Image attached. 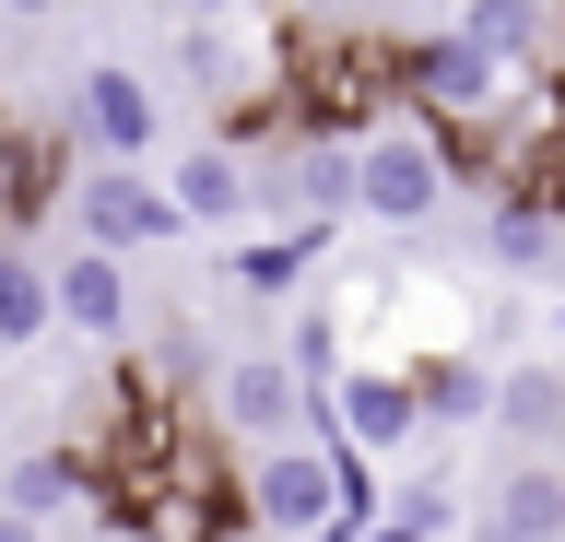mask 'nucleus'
<instances>
[{
    "label": "nucleus",
    "instance_id": "f257e3e1",
    "mask_svg": "<svg viewBox=\"0 0 565 542\" xmlns=\"http://www.w3.org/2000/svg\"><path fill=\"white\" fill-rule=\"evenodd\" d=\"M448 178H459L448 130H436V118H413L401 95L353 130V213H377V224H436Z\"/></svg>",
    "mask_w": 565,
    "mask_h": 542
},
{
    "label": "nucleus",
    "instance_id": "f03ea898",
    "mask_svg": "<svg viewBox=\"0 0 565 542\" xmlns=\"http://www.w3.org/2000/svg\"><path fill=\"white\" fill-rule=\"evenodd\" d=\"M507 83H519V72H494L459 24H448V36H401V47H388V95H401L413 118H436L448 142H471V130L507 107Z\"/></svg>",
    "mask_w": 565,
    "mask_h": 542
},
{
    "label": "nucleus",
    "instance_id": "7ed1b4c3",
    "mask_svg": "<svg viewBox=\"0 0 565 542\" xmlns=\"http://www.w3.org/2000/svg\"><path fill=\"white\" fill-rule=\"evenodd\" d=\"M247 213H271L282 236H330L353 213V142L342 130H295L271 166H247Z\"/></svg>",
    "mask_w": 565,
    "mask_h": 542
},
{
    "label": "nucleus",
    "instance_id": "20e7f679",
    "mask_svg": "<svg viewBox=\"0 0 565 542\" xmlns=\"http://www.w3.org/2000/svg\"><path fill=\"white\" fill-rule=\"evenodd\" d=\"M71 224H83V248H166V236H189V224H177V201L153 178H141V166H106L95 153V178H71Z\"/></svg>",
    "mask_w": 565,
    "mask_h": 542
},
{
    "label": "nucleus",
    "instance_id": "39448f33",
    "mask_svg": "<svg viewBox=\"0 0 565 542\" xmlns=\"http://www.w3.org/2000/svg\"><path fill=\"white\" fill-rule=\"evenodd\" d=\"M318 390H330V436H342V448H365V460H388V448H413V436H424V413H413V378H401V354L330 365Z\"/></svg>",
    "mask_w": 565,
    "mask_h": 542
},
{
    "label": "nucleus",
    "instance_id": "423d86ee",
    "mask_svg": "<svg viewBox=\"0 0 565 542\" xmlns=\"http://www.w3.org/2000/svg\"><path fill=\"white\" fill-rule=\"evenodd\" d=\"M330 507H342V496H330V448L307 460V448H282V436H271V448L247 460V519H259V531L307 542L318 519H330Z\"/></svg>",
    "mask_w": 565,
    "mask_h": 542
},
{
    "label": "nucleus",
    "instance_id": "0eeeda50",
    "mask_svg": "<svg viewBox=\"0 0 565 542\" xmlns=\"http://www.w3.org/2000/svg\"><path fill=\"white\" fill-rule=\"evenodd\" d=\"M71 130H83V153H106V166H141V153H153V83L95 60V72L71 83Z\"/></svg>",
    "mask_w": 565,
    "mask_h": 542
},
{
    "label": "nucleus",
    "instance_id": "6e6552de",
    "mask_svg": "<svg viewBox=\"0 0 565 542\" xmlns=\"http://www.w3.org/2000/svg\"><path fill=\"white\" fill-rule=\"evenodd\" d=\"M47 319L83 330V342H118V330H130V272H118V248H71L60 272H47Z\"/></svg>",
    "mask_w": 565,
    "mask_h": 542
},
{
    "label": "nucleus",
    "instance_id": "1a4fd4ad",
    "mask_svg": "<svg viewBox=\"0 0 565 542\" xmlns=\"http://www.w3.org/2000/svg\"><path fill=\"white\" fill-rule=\"evenodd\" d=\"M471 542H565V460L494 471V496H483V519H471Z\"/></svg>",
    "mask_w": 565,
    "mask_h": 542
},
{
    "label": "nucleus",
    "instance_id": "9d476101",
    "mask_svg": "<svg viewBox=\"0 0 565 542\" xmlns=\"http://www.w3.org/2000/svg\"><path fill=\"white\" fill-rule=\"evenodd\" d=\"M295 413H307V378H295L282 354H236V365H224V425H236L247 448L295 436Z\"/></svg>",
    "mask_w": 565,
    "mask_h": 542
},
{
    "label": "nucleus",
    "instance_id": "9b49d317",
    "mask_svg": "<svg viewBox=\"0 0 565 542\" xmlns=\"http://www.w3.org/2000/svg\"><path fill=\"white\" fill-rule=\"evenodd\" d=\"M166 201H177V224H189V236H224V224H247V153H224V142L177 153V166H166Z\"/></svg>",
    "mask_w": 565,
    "mask_h": 542
},
{
    "label": "nucleus",
    "instance_id": "f8f14e48",
    "mask_svg": "<svg viewBox=\"0 0 565 542\" xmlns=\"http://www.w3.org/2000/svg\"><path fill=\"white\" fill-rule=\"evenodd\" d=\"M459 36L483 47L494 72H554V0H471Z\"/></svg>",
    "mask_w": 565,
    "mask_h": 542
},
{
    "label": "nucleus",
    "instance_id": "ddd939ff",
    "mask_svg": "<svg viewBox=\"0 0 565 542\" xmlns=\"http://www.w3.org/2000/svg\"><path fill=\"white\" fill-rule=\"evenodd\" d=\"M483 425L519 448H565V365H507L483 390Z\"/></svg>",
    "mask_w": 565,
    "mask_h": 542
},
{
    "label": "nucleus",
    "instance_id": "4468645a",
    "mask_svg": "<svg viewBox=\"0 0 565 542\" xmlns=\"http://www.w3.org/2000/svg\"><path fill=\"white\" fill-rule=\"evenodd\" d=\"M83 496H95V460H83V448H24V460L0 471V507H12V519H35V531H47V519H71Z\"/></svg>",
    "mask_w": 565,
    "mask_h": 542
},
{
    "label": "nucleus",
    "instance_id": "2eb2a0df",
    "mask_svg": "<svg viewBox=\"0 0 565 542\" xmlns=\"http://www.w3.org/2000/svg\"><path fill=\"white\" fill-rule=\"evenodd\" d=\"M401 378H413V413L424 425H483V365H459V354H401Z\"/></svg>",
    "mask_w": 565,
    "mask_h": 542
},
{
    "label": "nucleus",
    "instance_id": "dca6fc26",
    "mask_svg": "<svg viewBox=\"0 0 565 542\" xmlns=\"http://www.w3.org/2000/svg\"><path fill=\"white\" fill-rule=\"evenodd\" d=\"M47 178H60V142H24L12 130V95H0V224L47 213Z\"/></svg>",
    "mask_w": 565,
    "mask_h": 542
},
{
    "label": "nucleus",
    "instance_id": "f3484780",
    "mask_svg": "<svg viewBox=\"0 0 565 542\" xmlns=\"http://www.w3.org/2000/svg\"><path fill=\"white\" fill-rule=\"evenodd\" d=\"M554 201H494L483 213V259H507V272H542V259H554Z\"/></svg>",
    "mask_w": 565,
    "mask_h": 542
},
{
    "label": "nucleus",
    "instance_id": "a211bd4d",
    "mask_svg": "<svg viewBox=\"0 0 565 542\" xmlns=\"http://www.w3.org/2000/svg\"><path fill=\"white\" fill-rule=\"evenodd\" d=\"M47 272H35L24 248H0V342H12V354H35V342H47Z\"/></svg>",
    "mask_w": 565,
    "mask_h": 542
},
{
    "label": "nucleus",
    "instance_id": "6ab92c4d",
    "mask_svg": "<svg viewBox=\"0 0 565 542\" xmlns=\"http://www.w3.org/2000/svg\"><path fill=\"white\" fill-rule=\"evenodd\" d=\"M307 259H318V236H259V248L236 259V284L247 295H295V284H307Z\"/></svg>",
    "mask_w": 565,
    "mask_h": 542
},
{
    "label": "nucleus",
    "instance_id": "aec40b11",
    "mask_svg": "<svg viewBox=\"0 0 565 542\" xmlns=\"http://www.w3.org/2000/svg\"><path fill=\"white\" fill-rule=\"evenodd\" d=\"M448 519H459L448 471H413V483H401V531H448Z\"/></svg>",
    "mask_w": 565,
    "mask_h": 542
},
{
    "label": "nucleus",
    "instance_id": "412c9836",
    "mask_svg": "<svg viewBox=\"0 0 565 542\" xmlns=\"http://www.w3.org/2000/svg\"><path fill=\"white\" fill-rule=\"evenodd\" d=\"M189 83H201V95H247V83H236V47L212 36V24L189 36Z\"/></svg>",
    "mask_w": 565,
    "mask_h": 542
},
{
    "label": "nucleus",
    "instance_id": "4be33fe9",
    "mask_svg": "<svg viewBox=\"0 0 565 542\" xmlns=\"http://www.w3.org/2000/svg\"><path fill=\"white\" fill-rule=\"evenodd\" d=\"M177 12H189V24H224V12H236V0H177Z\"/></svg>",
    "mask_w": 565,
    "mask_h": 542
},
{
    "label": "nucleus",
    "instance_id": "5701e85b",
    "mask_svg": "<svg viewBox=\"0 0 565 542\" xmlns=\"http://www.w3.org/2000/svg\"><path fill=\"white\" fill-rule=\"evenodd\" d=\"M0 542H47V531H35V519H12V507H0Z\"/></svg>",
    "mask_w": 565,
    "mask_h": 542
},
{
    "label": "nucleus",
    "instance_id": "b1692460",
    "mask_svg": "<svg viewBox=\"0 0 565 542\" xmlns=\"http://www.w3.org/2000/svg\"><path fill=\"white\" fill-rule=\"evenodd\" d=\"M0 12H47V0H0Z\"/></svg>",
    "mask_w": 565,
    "mask_h": 542
},
{
    "label": "nucleus",
    "instance_id": "393cba45",
    "mask_svg": "<svg viewBox=\"0 0 565 542\" xmlns=\"http://www.w3.org/2000/svg\"><path fill=\"white\" fill-rule=\"evenodd\" d=\"M554 224H565V189H554Z\"/></svg>",
    "mask_w": 565,
    "mask_h": 542
},
{
    "label": "nucleus",
    "instance_id": "a878e982",
    "mask_svg": "<svg viewBox=\"0 0 565 542\" xmlns=\"http://www.w3.org/2000/svg\"><path fill=\"white\" fill-rule=\"evenodd\" d=\"M106 542H141V531H106Z\"/></svg>",
    "mask_w": 565,
    "mask_h": 542
},
{
    "label": "nucleus",
    "instance_id": "bb28decb",
    "mask_svg": "<svg viewBox=\"0 0 565 542\" xmlns=\"http://www.w3.org/2000/svg\"><path fill=\"white\" fill-rule=\"evenodd\" d=\"M554 12H565V0H554Z\"/></svg>",
    "mask_w": 565,
    "mask_h": 542
}]
</instances>
